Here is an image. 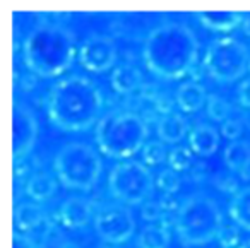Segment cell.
I'll list each match as a JSON object with an SVG mask.
<instances>
[{
    "instance_id": "obj_1",
    "label": "cell",
    "mask_w": 250,
    "mask_h": 248,
    "mask_svg": "<svg viewBox=\"0 0 250 248\" xmlns=\"http://www.w3.org/2000/svg\"><path fill=\"white\" fill-rule=\"evenodd\" d=\"M101 108L103 96L100 87L83 76H69L57 81L46 96L50 122L65 132H81L93 127Z\"/></svg>"
},
{
    "instance_id": "obj_2",
    "label": "cell",
    "mask_w": 250,
    "mask_h": 248,
    "mask_svg": "<svg viewBox=\"0 0 250 248\" xmlns=\"http://www.w3.org/2000/svg\"><path fill=\"white\" fill-rule=\"evenodd\" d=\"M197 52V38L188 26L182 22H163L147 35L143 59L154 76L178 79L194 70Z\"/></svg>"
},
{
    "instance_id": "obj_3",
    "label": "cell",
    "mask_w": 250,
    "mask_h": 248,
    "mask_svg": "<svg viewBox=\"0 0 250 248\" xmlns=\"http://www.w3.org/2000/svg\"><path fill=\"white\" fill-rule=\"evenodd\" d=\"M76 38L65 26L43 22L29 31L22 43V59L29 72L42 77H55L74 62Z\"/></svg>"
},
{
    "instance_id": "obj_4",
    "label": "cell",
    "mask_w": 250,
    "mask_h": 248,
    "mask_svg": "<svg viewBox=\"0 0 250 248\" xmlns=\"http://www.w3.org/2000/svg\"><path fill=\"white\" fill-rule=\"evenodd\" d=\"M94 139L108 158H130L146 144L147 122L134 111H110L96 124Z\"/></svg>"
},
{
    "instance_id": "obj_5",
    "label": "cell",
    "mask_w": 250,
    "mask_h": 248,
    "mask_svg": "<svg viewBox=\"0 0 250 248\" xmlns=\"http://www.w3.org/2000/svg\"><path fill=\"white\" fill-rule=\"evenodd\" d=\"M223 226V214L211 197H188L175 212V229L180 241L187 247L212 241L218 238Z\"/></svg>"
},
{
    "instance_id": "obj_6",
    "label": "cell",
    "mask_w": 250,
    "mask_h": 248,
    "mask_svg": "<svg viewBox=\"0 0 250 248\" xmlns=\"http://www.w3.org/2000/svg\"><path fill=\"white\" fill-rule=\"evenodd\" d=\"M101 158L84 142H69L57 152L53 161L55 176L70 190L87 192L98 183L101 175Z\"/></svg>"
},
{
    "instance_id": "obj_7",
    "label": "cell",
    "mask_w": 250,
    "mask_h": 248,
    "mask_svg": "<svg viewBox=\"0 0 250 248\" xmlns=\"http://www.w3.org/2000/svg\"><path fill=\"white\" fill-rule=\"evenodd\" d=\"M111 197L125 206H143L154 190V178L149 168L136 159L117 163L108 175Z\"/></svg>"
},
{
    "instance_id": "obj_8",
    "label": "cell",
    "mask_w": 250,
    "mask_h": 248,
    "mask_svg": "<svg viewBox=\"0 0 250 248\" xmlns=\"http://www.w3.org/2000/svg\"><path fill=\"white\" fill-rule=\"evenodd\" d=\"M202 63L214 81L223 84L233 83L249 70V50L231 36L216 38L206 50Z\"/></svg>"
},
{
    "instance_id": "obj_9",
    "label": "cell",
    "mask_w": 250,
    "mask_h": 248,
    "mask_svg": "<svg viewBox=\"0 0 250 248\" xmlns=\"http://www.w3.org/2000/svg\"><path fill=\"white\" fill-rule=\"evenodd\" d=\"M93 224L96 234L108 245H120L130 240V236L136 233V219L132 210L120 202L98 207Z\"/></svg>"
},
{
    "instance_id": "obj_10",
    "label": "cell",
    "mask_w": 250,
    "mask_h": 248,
    "mask_svg": "<svg viewBox=\"0 0 250 248\" xmlns=\"http://www.w3.org/2000/svg\"><path fill=\"white\" fill-rule=\"evenodd\" d=\"M79 62L91 72H106L117 62V46L106 35H91L79 48Z\"/></svg>"
},
{
    "instance_id": "obj_11",
    "label": "cell",
    "mask_w": 250,
    "mask_h": 248,
    "mask_svg": "<svg viewBox=\"0 0 250 248\" xmlns=\"http://www.w3.org/2000/svg\"><path fill=\"white\" fill-rule=\"evenodd\" d=\"M38 135V122L26 104H12V158L21 161L29 154Z\"/></svg>"
},
{
    "instance_id": "obj_12",
    "label": "cell",
    "mask_w": 250,
    "mask_h": 248,
    "mask_svg": "<svg viewBox=\"0 0 250 248\" xmlns=\"http://www.w3.org/2000/svg\"><path fill=\"white\" fill-rule=\"evenodd\" d=\"M94 204L86 197H69L63 200L57 212V219L62 226L69 229H79L84 227L89 221L94 219Z\"/></svg>"
},
{
    "instance_id": "obj_13",
    "label": "cell",
    "mask_w": 250,
    "mask_h": 248,
    "mask_svg": "<svg viewBox=\"0 0 250 248\" xmlns=\"http://www.w3.org/2000/svg\"><path fill=\"white\" fill-rule=\"evenodd\" d=\"M46 223V212L38 202H21L14 207L16 231L29 236Z\"/></svg>"
},
{
    "instance_id": "obj_14",
    "label": "cell",
    "mask_w": 250,
    "mask_h": 248,
    "mask_svg": "<svg viewBox=\"0 0 250 248\" xmlns=\"http://www.w3.org/2000/svg\"><path fill=\"white\" fill-rule=\"evenodd\" d=\"M188 145L202 158L212 156L219 147V132L209 124H199L188 134Z\"/></svg>"
},
{
    "instance_id": "obj_15",
    "label": "cell",
    "mask_w": 250,
    "mask_h": 248,
    "mask_svg": "<svg viewBox=\"0 0 250 248\" xmlns=\"http://www.w3.org/2000/svg\"><path fill=\"white\" fill-rule=\"evenodd\" d=\"M57 178L48 171H36L28 176L24 183V193L33 202H46L57 192Z\"/></svg>"
},
{
    "instance_id": "obj_16",
    "label": "cell",
    "mask_w": 250,
    "mask_h": 248,
    "mask_svg": "<svg viewBox=\"0 0 250 248\" xmlns=\"http://www.w3.org/2000/svg\"><path fill=\"white\" fill-rule=\"evenodd\" d=\"M208 93L204 86L199 84L197 81H188V83L180 84V87L175 93V103L178 104L182 111L187 113H195L199 111L208 101Z\"/></svg>"
},
{
    "instance_id": "obj_17",
    "label": "cell",
    "mask_w": 250,
    "mask_h": 248,
    "mask_svg": "<svg viewBox=\"0 0 250 248\" xmlns=\"http://www.w3.org/2000/svg\"><path fill=\"white\" fill-rule=\"evenodd\" d=\"M158 137L161 139V142L165 144H177L185 137L188 132V124L180 113L171 111V113L161 115V118L158 120L156 125Z\"/></svg>"
},
{
    "instance_id": "obj_18",
    "label": "cell",
    "mask_w": 250,
    "mask_h": 248,
    "mask_svg": "<svg viewBox=\"0 0 250 248\" xmlns=\"http://www.w3.org/2000/svg\"><path fill=\"white\" fill-rule=\"evenodd\" d=\"M225 163L233 173L242 176H250V142L238 139L229 142L223 152Z\"/></svg>"
},
{
    "instance_id": "obj_19",
    "label": "cell",
    "mask_w": 250,
    "mask_h": 248,
    "mask_svg": "<svg viewBox=\"0 0 250 248\" xmlns=\"http://www.w3.org/2000/svg\"><path fill=\"white\" fill-rule=\"evenodd\" d=\"M110 81L111 87L118 94H130L141 87L143 74H141L139 67L132 65V63H120V65L113 69Z\"/></svg>"
},
{
    "instance_id": "obj_20",
    "label": "cell",
    "mask_w": 250,
    "mask_h": 248,
    "mask_svg": "<svg viewBox=\"0 0 250 248\" xmlns=\"http://www.w3.org/2000/svg\"><path fill=\"white\" fill-rule=\"evenodd\" d=\"M197 18L211 31H231L243 22V14L238 11H201Z\"/></svg>"
},
{
    "instance_id": "obj_21",
    "label": "cell",
    "mask_w": 250,
    "mask_h": 248,
    "mask_svg": "<svg viewBox=\"0 0 250 248\" xmlns=\"http://www.w3.org/2000/svg\"><path fill=\"white\" fill-rule=\"evenodd\" d=\"M228 214L236 226L250 231V186L240 188L231 197L228 206Z\"/></svg>"
},
{
    "instance_id": "obj_22",
    "label": "cell",
    "mask_w": 250,
    "mask_h": 248,
    "mask_svg": "<svg viewBox=\"0 0 250 248\" xmlns=\"http://www.w3.org/2000/svg\"><path fill=\"white\" fill-rule=\"evenodd\" d=\"M170 245V231L163 224H147L137 234V247L139 248H168Z\"/></svg>"
},
{
    "instance_id": "obj_23",
    "label": "cell",
    "mask_w": 250,
    "mask_h": 248,
    "mask_svg": "<svg viewBox=\"0 0 250 248\" xmlns=\"http://www.w3.org/2000/svg\"><path fill=\"white\" fill-rule=\"evenodd\" d=\"M192 163H194V151L190 147L178 145L168 152V165L175 171H185L192 168Z\"/></svg>"
},
{
    "instance_id": "obj_24",
    "label": "cell",
    "mask_w": 250,
    "mask_h": 248,
    "mask_svg": "<svg viewBox=\"0 0 250 248\" xmlns=\"http://www.w3.org/2000/svg\"><path fill=\"white\" fill-rule=\"evenodd\" d=\"M208 115L216 122H226L231 115V104L218 94H209L208 98Z\"/></svg>"
},
{
    "instance_id": "obj_25",
    "label": "cell",
    "mask_w": 250,
    "mask_h": 248,
    "mask_svg": "<svg viewBox=\"0 0 250 248\" xmlns=\"http://www.w3.org/2000/svg\"><path fill=\"white\" fill-rule=\"evenodd\" d=\"M141 151H143L141 154H143V159L147 166L160 165V163H163L165 158H167V149H165V144L161 141L146 142Z\"/></svg>"
},
{
    "instance_id": "obj_26",
    "label": "cell",
    "mask_w": 250,
    "mask_h": 248,
    "mask_svg": "<svg viewBox=\"0 0 250 248\" xmlns=\"http://www.w3.org/2000/svg\"><path fill=\"white\" fill-rule=\"evenodd\" d=\"M156 185H158V188L163 190L165 193H171V195H173V193L180 188V176L171 168L163 169V171H160V175H158Z\"/></svg>"
},
{
    "instance_id": "obj_27",
    "label": "cell",
    "mask_w": 250,
    "mask_h": 248,
    "mask_svg": "<svg viewBox=\"0 0 250 248\" xmlns=\"http://www.w3.org/2000/svg\"><path fill=\"white\" fill-rule=\"evenodd\" d=\"M167 214L168 212H165L161 204L156 202V200H147V202H144L143 207H141V216H143V219L149 221L151 224H154V221H160L161 223Z\"/></svg>"
},
{
    "instance_id": "obj_28",
    "label": "cell",
    "mask_w": 250,
    "mask_h": 248,
    "mask_svg": "<svg viewBox=\"0 0 250 248\" xmlns=\"http://www.w3.org/2000/svg\"><path fill=\"white\" fill-rule=\"evenodd\" d=\"M218 241L223 248H236L240 245V231L235 226H223L218 234Z\"/></svg>"
},
{
    "instance_id": "obj_29",
    "label": "cell",
    "mask_w": 250,
    "mask_h": 248,
    "mask_svg": "<svg viewBox=\"0 0 250 248\" xmlns=\"http://www.w3.org/2000/svg\"><path fill=\"white\" fill-rule=\"evenodd\" d=\"M242 132H243L242 122L236 120V118H228V120L221 124V135L225 139H228L229 142L238 141V137L242 135Z\"/></svg>"
},
{
    "instance_id": "obj_30",
    "label": "cell",
    "mask_w": 250,
    "mask_h": 248,
    "mask_svg": "<svg viewBox=\"0 0 250 248\" xmlns=\"http://www.w3.org/2000/svg\"><path fill=\"white\" fill-rule=\"evenodd\" d=\"M214 185L218 186L221 192L225 193H231L235 195L238 192V182L233 175H228V173H219L218 176H214Z\"/></svg>"
},
{
    "instance_id": "obj_31",
    "label": "cell",
    "mask_w": 250,
    "mask_h": 248,
    "mask_svg": "<svg viewBox=\"0 0 250 248\" xmlns=\"http://www.w3.org/2000/svg\"><path fill=\"white\" fill-rule=\"evenodd\" d=\"M12 248H36V245L33 243V240L26 234L14 231L12 234Z\"/></svg>"
},
{
    "instance_id": "obj_32",
    "label": "cell",
    "mask_w": 250,
    "mask_h": 248,
    "mask_svg": "<svg viewBox=\"0 0 250 248\" xmlns=\"http://www.w3.org/2000/svg\"><path fill=\"white\" fill-rule=\"evenodd\" d=\"M238 100L242 103V106L250 108V77L245 79L238 87Z\"/></svg>"
},
{
    "instance_id": "obj_33",
    "label": "cell",
    "mask_w": 250,
    "mask_h": 248,
    "mask_svg": "<svg viewBox=\"0 0 250 248\" xmlns=\"http://www.w3.org/2000/svg\"><path fill=\"white\" fill-rule=\"evenodd\" d=\"M57 248H81V245L72 240H63V241H60Z\"/></svg>"
},
{
    "instance_id": "obj_34",
    "label": "cell",
    "mask_w": 250,
    "mask_h": 248,
    "mask_svg": "<svg viewBox=\"0 0 250 248\" xmlns=\"http://www.w3.org/2000/svg\"><path fill=\"white\" fill-rule=\"evenodd\" d=\"M243 31L247 33V35H250V14H247V16H243Z\"/></svg>"
},
{
    "instance_id": "obj_35",
    "label": "cell",
    "mask_w": 250,
    "mask_h": 248,
    "mask_svg": "<svg viewBox=\"0 0 250 248\" xmlns=\"http://www.w3.org/2000/svg\"><path fill=\"white\" fill-rule=\"evenodd\" d=\"M236 248H250V240H247V241H242V243L238 245Z\"/></svg>"
},
{
    "instance_id": "obj_36",
    "label": "cell",
    "mask_w": 250,
    "mask_h": 248,
    "mask_svg": "<svg viewBox=\"0 0 250 248\" xmlns=\"http://www.w3.org/2000/svg\"><path fill=\"white\" fill-rule=\"evenodd\" d=\"M103 248H113V247H110V245H106V247H103Z\"/></svg>"
},
{
    "instance_id": "obj_37",
    "label": "cell",
    "mask_w": 250,
    "mask_h": 248,
    "mask_svg": "<svg viewBox=\"0 0 250 248\" xmlns=\"http://www.w3.org/2000/svg\"><path fill=\"white\" fill-rule=\"evenodd\" d=\"M249 72H250V63H249Z\"/></svg>"
}]
</instances>
